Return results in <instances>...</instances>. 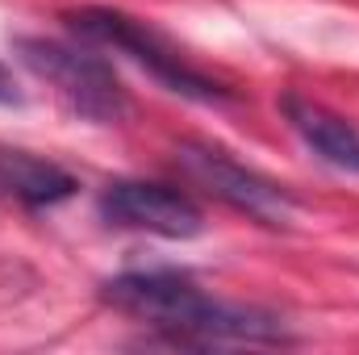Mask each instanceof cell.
Masks as SVG:
<instances>
[{"label":"cell","instance_id":"5b68a950","mask_svg":"<svg viewBox=\"0 0 359 355\" xmlns=\"http://www.w3.org/2000/svg\"><path fill=\"white\" fill-rule=\"evenodd\" d=\"M96 213L113 230H134L151 239H196L205 230L201 205L176 184L155 180H113L96 196Z\"/></svg>","mask_w":359,"mask_h":355},{"label":"cell","instance_id":"277c9868","mask_svg":"<svg viewBox=\"0 0 359 355\" xmlns=\"http://www.w3.org/2000/svg\"><path fill=\"white\" fill-rule=\"evenodd\" d=\"M176 168L192 180L196 188H205L209 196H217L222 205L264 222V226H284L292 217V196L276 184L259 176L255 168H247L243 159H234L230 151L213 147V142H180L176 147Z\"/></svg>","mask_w":359,"mask_h":355},{"label":"cell","instance_id":"3957f363","mask_svg":"<svg viewBox=\"0 0 359 355\" xmlns=\"http://www.w3.org/2000/svg\"><path fill=\"white\" fill-rule=\"evenodd\" d=\"M17 55L21 63L46 80L55 96L84 121H96V126H113L130 113V96L121 88L117 72L84 46L76 42H55V38H17Z\"/></svg>","mask_w":359,"mask_h":355},{"label":"cell","instance_id":"52a82bcc","mask_svg":"<svg viewBox=\"0 0 359 355\" xmlns=\"http://www.w3.org/2000/svg\"><path fill=\"white\" fill-rule=\"evenodd\" d=\"M280 113L313 155H322L330 168H343V172L359 176V130L347 117H339L334 109L305 100V96H284Z\"/></svg>","mask_w":359,"mask_h":355},{"label":"cell","instance_id":"8992f818","mask_svg":"<svg viewBox=\"0 0 359 355\" xmlns=\"http://www.w3.org/2000/svg\"><path fill=\"white\" fill-rule=\"evenodd\" d=\"M80 180L55 159H42L21 147H0V201H13L21 209H50L76 196Z\"/></svg>","mask_w":359,"mask_h":355},{"label":"cell","instance_id":"7a4b0ae2","mask_svg":"<svg viewBox=\"0 0 359 355\" xmlns=\"http://www.w3.org/2000/svg\"><path fill=\"white\" fill-rule=\"evenodd\" d=\"M67 29L80 34L88 46H109L117 55H130L138 67H147L159 84L176 96L188 100H201V105H222L230 100V88L217 84L209 72H201L184 51H180L172 38H163L151 21L142 17H130L121 8H104V4H84V8H72L63 13Z\"/></svg>","mask_w":359,"mask_h":355},{"label":"cell","instance_id":"ba28073f","mask_svg":"<svg viewBox=\"0 0 359 355\" xmlns=\"http://www.w3.org/2000/svg\"><path fill=\"white\" fill-rule=\"evenodd\" d=\"M25 96H21V88H17V80H13V72L0 63V105L8 109V105H21Z\"/></svg>","mask_w":359,"mask_h":355},{"label":"cell","instance_id":"6da1fadb","mask_svg":"<svg viewBox=\"0 0 359 355\" xmlns=\"http://www.w3.org/2000/svg\"><path fill=\"white\" fill-rule=\"evenodd\" d=\"M100 297L113 309L155 326L159 343H168V347H230V343L288 347L292 343V335L284 330V322L276 314L222 301V297L205 293L192 276L172 272V267L121 272V276L104 280Z\"/></svg>","mask_w":359,"mask_h":355}]
</instances>
